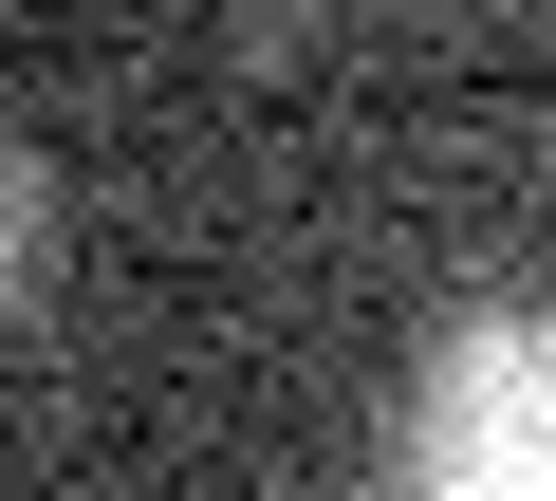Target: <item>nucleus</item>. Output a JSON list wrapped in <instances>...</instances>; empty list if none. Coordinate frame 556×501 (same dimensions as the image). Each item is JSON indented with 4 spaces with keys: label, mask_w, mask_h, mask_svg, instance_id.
Segmentation results:
<instances>
[{
    "label": "nucleus",
    "mask_w": 556,
    "mask_h": 501,
    "mask_svg": "<svg viewBox=\"0 0 556 501\" xmlns=\"http://www.w3.org/2000/svg\"><path fill=\"white\" fill-rule=\"evenodd\" d=\"M408 483H445V501H556V316H464L427 353Z\"/></svg>",
    "instance_id": "1"
},
{
    "label": "nucleus",
    "mask_w": 556,
    "mask_h": 501,
    "mask_svg": "<svg viewBox=\"0 0 556 501\" xmlns=\"http://www.w3.org/2000/svg\"><path fill=\"white\" fill-rule=\"evenodd\" d=\"M20 261H38V186H20V149H0V316H20Z\"/></svg>",
    "instance_id": "2"
}]
</instances>
